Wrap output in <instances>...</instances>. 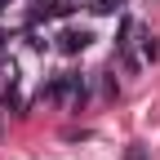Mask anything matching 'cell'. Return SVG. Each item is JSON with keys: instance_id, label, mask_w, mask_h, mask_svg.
<instances>
[{"instance_id": "cell-1", "label": "cell", "mask_w": 160, "mask_h": 160, "mask_svg": "<svg viewBox=\"0 0 160 160\" xmlns=\"http://www.w3.org/2000/svg\"><path fill=\"white\" fill-rule=\"evenodd\" d=\"M89 27H67L62 36H58V49H62V53H85L89 49Z\"/></svg>"}, {"instance_id": "cell-2", "label": "cell", "mask_w": 160, "mask_h": 160, "mask_svg": "<svg viewBox=\"0 0 160 160\" xmlns=\"http://www.w3.org/2000/svg\"><path fill=\"white\" fill-rule=\"evenodd\" d=\"M71 13V5H62V0H40V5L31 9V18L36 22H49V18H67Z\"/></svg>"}, {"instance_id": "cell-3", "label": "cell", "mask_w": 160, "mask_h": 160, "mask_svg": "<svg viewBox=\"0 0 160 160\" xmlns=\"http://www.w3.org/2000/svg\"><path fill=\"white\" fill-rule=\"evenodd\" d=\"M89 98V80L85 76H67V107H85Z\"/></svg>"}, {"instance_id": "cell-4", "label": "cell", "mask_w": 160, "mask_h": 160, "mask_svg": "<svg viewBox=\"0 0 160 160\" xmlns=\"http://www.w3.org/2000/svg\"><path fill=\"white\" fill-rule=\"evenodd\" d=\"M138 36H142V58H147V62H156V58H160V40H156L151 31H138Z\"/></svg>"}, {"instance_id": "cell-5", "label": "cell", "mask_w": 160, "mask_h": 160, "mask_svg": "<svg viewBox=\"0 0 160 160\" xmlns=\"http://www.w3.org/2000/svg\"><path fill=\"white\" fill-rule=\"evenodd\" d=\"M125 0H93V13H120Z\"/></svg>"}, {"instance_id": "cell-6", "label": "cell", "mask_w": 160, "mask_h": 160, "mask_svg": "<svg viewBox=\"0 0 160 160\" xmlns=\"http://www.w3.org/2000/svg\"><path fill=\"white\" fill-rule=\"evenodd\" d=\"M120 67H125V71H129V76H133V71H138V67H142V58H138V53H133V49H129V53H120Z\"/></svg>"}, {"instance_id": "cell-7", "label": "cell", "mask_w": 160, "mask_h": 160, "mask_svg": "<svg viewBox=\"0 0 160 160\" xmlns=\"http://www.w3.org/2000/svg\"><path fill=\"white\" fill-rule=\"evenodd\" d=\"M125 160H147V151H142V147H129V151H125Z\"/></svg>"}]
</instances>
